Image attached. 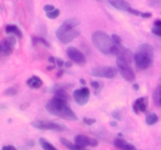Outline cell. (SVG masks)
I'll return each instance as SVG.
<instances>
[{
    "label": "cell",
    "instance_id": "1",
    "mask_svg": "<svg viewBox=\"0 0 161 150\" xmlns=\"http://www.w3.org/2000/svg\"><path fill=\"white\" fill-rule=\"evenodd\" d=\"M45 107L49 113L61 119L69 121H75L79 119L78 116L69 106L66 100L53 97L47 102Z\"/></svg>",
    "mask_w": 161,
    "mask_h": 150
},
{
    "label": "cell",
    "instance_id": "2",
    "mask_svg": "<svg viewBox=\"0 0 161 150\" xmlns=\"http://www.w3.org/2000/svg\"><path fill=\"white\" fill-rule=\"evenodd\" d=\"M92 42L97 49L105 55L118 56L123 46L116 45L112 36L103 31H96L93 33Z\"/></svg>",
    "mask_w": 161,
    "mask_h": 150
},
{
    "label": "cell",
    "instance_id": "3",
    "mask_svg": "<svg viewBox=\"0 0 161 150\" xmlns=\"http://www.w3.org/2000/svg\"><path fill=\"white\" fill-rule=\"evenodd\" d=\"M132 57L134 58L131 51L122 46L120 52L116 58V66L118 70L119 71L122 78L127 82H133L136 79L135 71L130 67Z\"/></svg>",
    "mask_w": 161,
    "mask_h": 150
},
{
    "label": "cell",
    "instance_id": "4",
    "mask_svg": "<svg viewBox=\"0 0 161 150\" xmlns=\"http://www.w3.org/2000/svg\"><path fill=\"white\" fill-rule=\"evenodd\" d=\"M80 23V21L76 18H69L64 20L56 31V36L58 40L63 44H68L78 38L80 31L75 29V28Z\"/></svg>",
    "mask_w": 161,
    "mask_h": 150
},
{
    "label": "cell",
    "instance_id": "5",
    "mask_svg": "<svg viewBox=\"0 0 161 150\" xmlns=\"http://www.w3.org/2000/svg\"><path fill=\"white\" fill-rule=\"evenodd\" d=\"M154 59L153 47L149 43L141 44L134 55V60L137 68L140 70L149 68Z\"/></svg>",
    "mask_w": 161,
    "mask_h": 150
},
{
    "label": "cell",
    "instance_id": "6",
    "mask_svg": "<svg viewBox=\"0 0 161 150\" xmlns=\"http://www.w3.org/2000/svg\"><path fill=\"white\" fill-rule=\"evenodd\" d=\"M31 127L42 131H53L57 132H64L67 131V127L63 123L53 121H43V120H35L31 123Z\"/></svg>",
    "mask_w": 161,
    "mask_h": 150
},
{
    "label": "cell",
    "instance_id": "7",
    "mask_svg": "<svg viewBox=\"0 0 161 150\" xmlns=\"http://www.w3.org/2000/svg\"><path fill=\"white\" fill-rule=\"evenodd\" d=\"M91 73L92 76L101 78H107V79H113L116 78L118 73V68H116L112 66H102L93 68Z\"/></svg>",
    "mask_w": 161,
    "mask_h": 150
},
{
    "label": "cell",
    "instance_id": "8",
    "mask_svg": "<svg viewBox=\"0 0 161 150\" xmlns=\"http://www.w3.org/2000/svg\"><path fill=\"white\" fill-rule=\"evenodd\" d=\"M17 38L14 35H9L3 39L0 43V53L2 56H10L17 45Z\"/></svg>",
    "mask_w": 161,
    "mask_h": 150
},
{
    "label": "cell",
    "instance_id": "9",
    "mask_svg": "<svg viewBox=\"0 0 161 150\" xmlns=\"http://www.w3.org/2000/svg\"><path fill=\"white\" fill-rule=\"evenodd\" d=\"M74 100L80 106H85L88 102L91 97V91L88 88L82 87L80 88L75 89L72 93Z\"/></svg>",
    "mask_w": 161,
    "mask_h": 150
},
{
    "label": "cell",
    "instance_id": "10",
    "mask_svg": "<svg viewBox=\"0 0 161 150\" xmlns=\"http://www.w3.org/2000/svg\"><path fill=\"white\" fill-rule=\"evenodd\" d=\"M67 56L72 62H75L77 65L83 66L86 64V59L85 55L80 50L76 48L75 47L69 46L66 50Z\"/></svg>",
    "mask_w": 161,
    "mask_h": 150
},
{
    "label": "cell",
    "instance_id": "11",
    "mask_svg": "<svg viewBox=\"0 0 161 150\" xmlns=\"http://www.w3.org/2000/svg\"><path fill=\"white\" fill-rule=\"evenodd\" d=\"M75 143L81 146L86 147H97L98 145L99 142L96 138H93L88 137V136L84 135V134H78L74 138Z\"/></svg>",
    "mask_w": 161,
    "mask_h": 150
},
{
    "label": "cell",
    "instance_id": "12",
    "mask_svg": "<svg viewBox=\"0 0 161 150\" xmlns=\"http://www.w3.org/2000/svg\"><path fill=\"white\" fill-rule=\"evenodd\" d=\"M149 106V98L147 96H142L137 98L132 104V109L135 114L140 112H146Z\"/></svg>",
    "mask_w": 161,
    "mask_h": 150
},
{
    "label": "cell",
    "instance_id": "13",
    "mask_svg": "<svg viewBox=\"0 0 161 150\" xmlns=\"http://www.w3.org/2000/svg\"><path fill=\"white\" fill-rule=\"evenodd\" d=\"M108 2L118 10L130 12L131 6L126 0H108Z\"/></svg>",
    "mask_w": 161,
    "mask_h": 150
},
{
    "label": "cell",
    "instance_id": "14",
    "mask_svg": "<svg viewBox=\"0 0 161 150\" xmlns=\"http://www.w3.org/2000/svg\"><path fill=\"white\" fill-rule=\"evenodd\" d=\"M113 145L116 147V148H119L122 150H133L135 149V147L132 144L129 143L127 141L124 140L123 138H116L113 141Z\"/></svg>",
    "mask_w": 161,
    "mask_h": 150
},
{
    "label": "cell",
    "instance_id": "15",
    "mask_svg": "<svg viewBox=\"0 0 161 150\" xmlns=\"http://www.w3.org/2000/svg\"><path fill=\"white\" fill-rule=\"evenodd\" d=\"M59 140L61 145L65 147L68 150H88L85 147L79 145L75 143H72V142H70L68 139L64 138H60Z\"/></svg>",
    "mask_w": 161,
    "mask_h": 150
},
{
    "label": "cell",
    "instance_id": "16",
    "mask_svg": "<svg viewBox=\"0 0 161 150\" xmlns=\"http://www.w3.org/2000/svg\"><path fill=\"white\" fill-rule=\"evenodd\" d=\"M42 84H43L42 80L39 77L36 76V75L31 76V78H29L27 80V85H28L30 88L39 89L42 87Z\"/></svg>",
    "mask_w": 161,
    "mask_h": 150
},
{
    "label": "cell",
    "instance_id": "17",
    "mask_svg": "<svg viewBox=\"0 0 161 150\" xmlns=\"http://www.w3.org/2000/svg\"><path fill=\"white\" fill-rule=\"evenodd\" d=\"M5 32L6 34H11V35L17 36L19 38H22L23 37V33L21 30L15 24H7L5 27Z\"/></svg>",
    "mask_w": 161,
    "mask_h": 150
},
{
    "label": "cell",
    "instance_id": "18",
    "mask_svg": "<svg viewBox=\"0 0 161 150\" xmlns=\"http://www.w3.org/2000/svg\"><path fill=\"white\" fill-rule=\"evenodd\" d=\"M153 100L156 106L161 108V84H159L154 90L153 94Z\"/></svg>",
    "mask_w": 161,
    "mask_h": 150
},
{
    "label": "cell",
    "instance_id": "19",
    "mask_svg": "<svg viewBox=\"0 0 161 150\" xmlns=\"http://www.w3.org/2000/svg\"><path fill=\"white\" fill-rule=\"evenodd\" d=\"M159 117L155 112H149L146 113V123L149 126H152V125L156 124L158 122Z\"/></svg>",
    "mask_w": 161,
    "mask_h": 150
},
{
    "label": "cell",
    "instance_id": "20",
    "mask_svg": "<svg viewBox=\"0 0 161 150\" xmlns=\"http://www.w3.org/2000/svg\"><path fill=\"white\" fill-rule=\"evenodd\" d=\"M39 144L43 150H58L54 145H52L50 142H48L44 138H40L39 139Z\"/></svg>",
    "mask_w": 161,
    "mask_h": 150
},
{
    "label": "cell",
    "instance_id": "21",
    "mask_svg": "<svg viewBox=\"0 0 161 150\" xmlns=\"http://www.w3.org/2000/svg\"><path fill=\"white\" fill-rule=\"evenodd\" d=\"M151 32L155 35L161 38V20H157L154 21L153 26L151 28Z\"/></svg>",
    "mask_w": 161,
    "mask_h": 150
},
{
    "label": "cell",
    "instance_id": "22",
    "mask_svg": "<svg viewBox=\"0 0 161 150\" xmlns=\"http://www.w3.org/2000/svg\"><path fill=\"white\" fill-rule=\"evenodd\" d=\"M91 86L94 88V92L95 95H98L101 92H102V88L104 87L103 83L100 82L98 81H91Z\"/></svg>",
    "mask_w": 161,
    "mask_h": 150
},
{
    "label": "cell",
    "instance_id": "23",
    "mask_svg": "<svg viewBox=\"0 0 161 150\" xmlns=\"http://www.w3.org/2000/svg\"><path fill=\"white\" fill-rule=\"evenodd\" d=\"M32 43L36 44V43H40L42 45H44L47 48H50V45L47 40H46L44 38L42 37H33L32 38Z\"/></svg>",
    "mask_w": 161,
    "mask_h": 150
},
{
    "label": "cell",
    "instance_id": "24",
    "mask_svg": "<svg viewBox=\"0 0 161 150\" xmlns=\"http://www.w3.org/2000/svg\"><path fill=\"white\" fill-rule=\"evenodd\" d=\"M60 13H61V11H60L59 9H53V11H50V12H48L46 13V16L48 19L50 20H54V19L58 18L59 17Z\"/></svg>",
    "mask_w": 161,
    "mask_h": 150
},
{
    "label": "cell",
    "instance_id": "25",
    "mask_svg": "<svg viewBox=\"0 0 161 150\" xmlns=\"http://www.w3.org/2000/svg\"><path fill=\"white\" fill-rule=\"evenodd\" d=\"M17 92H18V90L16 88L9 87L6 90H5L3 94L6 96H15V95H17Z\"/></svg>",
    "mask_w": 161,
    "mask_h": 150
},
{
    "label": "cell",
    "instance_id": "26",
    "mask_svg": "<svg viewBox=\"0 0 161 150\" xmlns=\"http://www.w3.org/2000/svg\"><path fill=\"white\" fill-rule=\"evenodd\" d=\"M148 4L150 7L153 8H160L161 0H148Z\"/></svg>",
    "mask_w": 161,
    "mask_h": 150
},
{
    "label": "cell",
    "instance_id": "27",
    "mask_svg": "<svg viewBox=\"0 0 161 150\" xmlns=\"http://www.w3.org/2000/svg\"><path fill=\"white\" fill-rule=\"evenodd\" d=\"M83 123H84L86 125L91 126V125L95 123L97 120H96V119L91 118V117H83Z\"/></svg>",
    "mask_w": 161,
    "mask_h": 150
},
{
    "label": "cell",
    "instance_id": "28",
    "mask_svg": "<svg viewBox=\"0 0 161 150\" xmlns=\"http://www.w3.org/2000/svg\"><path fill=\"white\" fill-rule=\"evenodd\" d=\"M112 117L114 119H116V120H119L120 121L122 120V114H121L120 111L117 110V109L112 112Z\"/></svg>",
    "mask_w": 161,
    "mask_h": 150
},
{
    "label": "cell",
    "instance_id": "29",
    "mask_svg": "<svg viewBox=\"0 0 161 150\" xmlns=\"http://www.w3.org/2000/svg\"><path fill=\"white\" fill-rule=\"evenodd\" d=\"M112 38H113V41L115 42V43L118 45H122V38L119 37L118 34H112Z\"/></svg>",
    "mask_w": 161,
    "mask_h": 150
},
{
    "label": "cell",
    "instance_id": "30",
    "mask_svg": "<svg viewBox=\"0 0 161 150\" xmlns=\"http://www.w3.org/2000/svg\"><path fill=\"white\" fill-rule=\"evenodd\" d=\"M64 63H65V62L64 61V59L59 57L56 58V65L58 66V67L61 68L62 67H64Z\"/></svg>",
    "mask_w": 161,
    "mask_h": 150
},
{
    "label": "cell",
    "instance_id": "31",
    "mask_svg": "<svg viewBox=\"0 0 161 150\" xmlns=\"http://www.w3.org/2000/svg\"><path fill=\"white\" fill-rule=\"evenodd\" d=\"M53 9H55V8H54V6H53V5L47 4V5H45V6H43V10L45 11L46 12H50V11H53Z\"/></svg>",
    "mask_w": 161,
    "mask_h": 150
},
{
    "label": "cell",
    "instance_id": "32",
    "mask_svg": "<svg viewBox=\"0 0 161 150\" xmlns=\"http://www.w3.org/2000/svg\"><path fill=\"white\" fill-rule=\"evenodd\" d=\"M140 17H142V18L144 19H149L153 17V14L152 12H142L141 16H140Z\"/></svg>",
    "mask_w": 161,
    "mask_h": 150
},
{
    "label": "cell",
    "instance_id": "33",
    "mask_svg": "<svg viewBox=\"0 0 161 150\" xmlns=\"http://www.w3.org/2000/svg\"><path fill=\"white\" fill-rule=\"evenodd\" d=\"M25 144H26V145H28V147H34L35 145H36V142H35V141L33 140V139H28V140H26V142H25Z\"/></svg>",
    "mask_w": 161,
    "mask_h": 150
},
{
    "label": "cell",
    "instance_id": "34",
    "mask_svg": "<svg viewBox=\"0 0 161 150\" xmlns=\"http://www.w3.org/2000/svg\"><path fill=\"white\" fill-rule=\"evenodd\" d=\"M2 150H17V149L14 146V145H4V146H3Z\"/></svg>",
    "mask_w": 161,
    "mask_h": 150
},
{
    "label": "cell",
    "instance_id": "35",
    "mask_svg": "<svg viewBox=\"0 0 161 150\" xmlns=\"http://www.w3.org/2000/svg\"><path fill=\"white\" fill-rule=\"evenodd\" d=\"M129 13L133 14V15H135V16H139L140 17V16H141L142 12L141 11L138 10V9H133V8H132L131 10H130V12H129Z\"/></svg>",
    "mask_w": 161,
    "mask_h": 150
},
{
    "label": "cell",
    "instance_id": "36",
    "mask_svg": "<svg viewBox=\"0 0 161 150\" xmlns=\"http://www.w3.org/2000/svg\"><path fill=\"white\" fill-rule=\"evenodd\" d=\"M48 62H50L52 64H56V58H54L53 56H50L48 57Z\"/></svg>",
    "mask_w": 161,
    "mask_h": 150
},
{
    "label": "cell",
    "instance_id": "37",
    "mask_svg": "<svg viewBox=\"0 0 161 150\" xmlns=\"http://www.w3.org/2000/svg\"><path fill=\"white\" fill-rule=\"evenodd\" d=\"M72 66H73V63H72V62H71V61H67V62H65V63H64V67L67 69L71 68Z\"/></svg>",
    "mask_w": 161,
    "mask_h": 150
},
{
    "label": "cell",
    "instance_id": "38",
    "mask_svg": "<svg viewBox=\"0 0 161 150\" xmlns=\"http://www.w3.org/2000/svg\"><path fill=\"white\" fill-rule=\"evenodd\" d=\"M63 74H64V71H63V70L60 69V70L58 71V73H56V77L58 78H61V77L63 76Z\"/></svg>",
    "mask_w": 161,
    "mask_h": 150
},
{
    "label": "cell",
    "instance_id": "39",
    "mask_svg": "<svg viewBox=\"0 0 161 150\" xmlns=\"http://www.w3.org/2000/svg\"><path fill=\"white\" fill-rule=\"evenodd\" d=\"M55 68H56V64H53V65L51 66H47V67H46L47 70H48V71H51V70H53V69Z\"/></svg>",
    "mask_w": 161,
    "mask_h": 150
},
{
    "label": "cell",
    "instance_id": "40",
    "mask_svg": "<svg viewBox=\"0 0 161 150\" xmlns=\"http://www.w3.org/2000/svg\"><path fill=\"white\" fill-rule=\"evenodd\" d=\"M132 87H133L134 90H135V91H138V90H139V88H140V86H139V84H138V83H135V84H133V86H132Z\"/></svg>",
    "mask_w": 161,
    "mask_h": 150
},
{
    "label": "cell",
    "instance_id": "41",
    "mask_svg": "<svg viewBox=\"0 0 161 150\" xmlns=\"http://www.w3.org/2000/svg\"><path fill=\"white\" fill-rule=\"evenodd\" d=\"M109 124H110V126H112V127H116L118 125V123H117V122L115 121V120H112V121L109 122Z\"/></svg>",
    "mask_w": 161,
    "mask_h": 150
},
{
    "label": "cell",
    "instance_id": "42",
    "mask_svg": "<svg viewBox=\"0 0 161 150\" xmlns=\"http://www.w3.org/2000/svg\"><path fill=\"white\" fill-rule=\"evenodd\" d=\"M80 83L82 84V85H86V81H85V80L83 79V78H80Z\"/></svg>",
    "mask_w": 161,
    "mask_h": 150
},
{
    "label": "cell",
    "instance_id": "43",
    "mask_svg": "<svg viewBox=\"0 0 161 150\" xmlns=\"http://www.w3.org/2000/svg\"><path fill=\"white\" fill-rule=\"evenodd\" d=\"M19 150H28V148H25V147H20V148H19Z\"/></svg>",
    "mask_w": 161,
    "mask_h": 150
},
{
    "label": "cell",
    "instance_id": "44",
    "mask_svg": "<svg viewBox=\"0 0 161 150\" xmlns=\"http://www.w3.org/2000/svg\"><path fill=\"white\" fill-rule=\"evenodd\" d=\"M118 137H119V138H124V135H123L122 133H119V134H118Z\"/></svg>",
    "mask_w": 161,
    "mask_h": 150
},
{
    "label": "cell",
    "instance_id": "45",
    "mask_svg": "<svg viewBox=\"0 0 161 150\" xmlns=\"http://www.w3.org/2000/svg\"><path fill=\"white\" fill-rule=\"evenodd\" d=\"M160 15H161V12H160Z\"/></svg>",
    "mask_w": 161,
    "mask_h": 150
},
{
    "label": "cell",
    "instance_id": "46",
    "mask_svg": "<svg viewBox=\"0 0 161 150\" xmlns=\"http://www.w3.org/2000/svg\"><path fill=\"white\" fill-rule=\"evenodd\" d=\"M133 150H136V149H133Z\"/></svg>",
    "mask_w": 161,
    "mask_h": 150
}]
</instances>
